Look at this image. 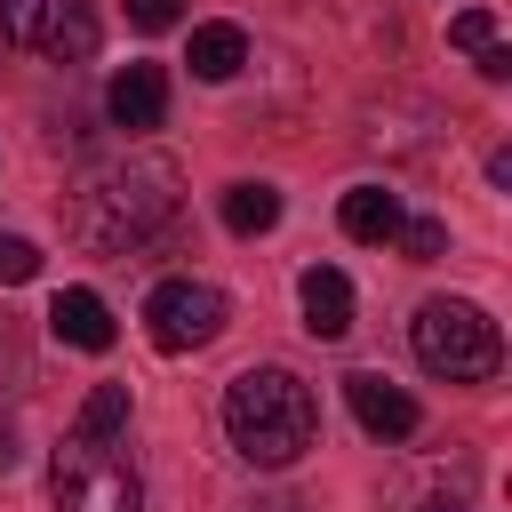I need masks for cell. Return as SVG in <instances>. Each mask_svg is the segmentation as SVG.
<instances>
[{
	"label": "cell",
	"mask_w": 512,
	"mask_h": 512,
	"mask_svg": "<svg viewBox=\"0 0 512 512\" xmlns=\"http://www.w3.org/2000/svg\"><path fill=\"white\" fill-rule=\"evenodd\" d=\"M176 208H184L176 160H168V152H120V160H104V168H88V176L72 184L64 224H72V240L96 248V256H136L144 240H160V232L176 224Z\"/></svg>",
	"instance_id": "cell-1"
},
{
	"label": "cell",
	"mask_w": 512,
	"mask_h": 512,
	"mask_svg": "<svg viewBox=\"0 0 512 512\" xmlns=\"http://www.w3.org/2000/svg\"><path fill=\"white\" fill-rule=\"evenodd\" d=\"M224 432H232V448L248 464L280 472L320 440V400H312V384L296 368H240L224 384Z\"/></svg>",
	"instance_id": "cell-2"
},
{
	"label": "cell",
	"mask_w": 512,
	"mask_h": 512,
	"mask_svg": "<svg viewBox=\"0 0 512 512\" xmlns=\"http://www.w3.org/2000/svg\"><path fill=\"white\" fill-rule=\"evenodd\" d=\"M408 344H416V368H424V376H448V384H488L496 360H504L496 320H488L480 304H464V296H432V304H416Z\"/></svg>",
	"instance_id": "cell-3"
},
{
	"label": "cell",
	"mask_w": 512,
	"mask_h": 512,
	"mask_svg": "<svg viewBox=\"0 0 512 512\" xmlns=\"http://www.w3.org/2000/svg\"><path fill=\"white\" fill-rule=\"evenodd\" d=\"M48 488H56V512H144V480L120 456V440L72 432L48 464Z\"/></svg>",
	"instance_id": "cell-4"
},
{
	"label": "cell",
	"mask_w": 512,
	"mask_h": 512,
	"mask_svg": "<svg viewBox=\"0 0 512 512\" xmlns=\"http://www.w3.org/2000/svg\"><path fill=\"white\" fill-rule=\"evenodd\" d=\"M0 40L32 48L48 64H88L96 56V8L88 0H0Z\"/></svg>",
	"instance_id": "cell-5"
},
{
	"label": "cell",
	"mask_w": 512,
	"mask_h": 512,
	"mask_svg": "<svg viewBox=\"0 0 512 512\" xmlns=\"http://www.w3.org/2000/svg\"><path fill=\"white\" fill-rule=\"evenodd\" d=\"M224 320H232V304H224V288H208V280H160V288L144 296V336H152L160 352H200V344L224 336Z\"/></svg>",
	"instance_id": "cell-6"
},
{
	"label": "cell",
	"mask_w": 512,
	"mask_h": 512,
	"mask_svg": "<svg viewBox=\"0 0 512 512\" xmlns=\"http://www.w3.org/2000/svg\"><path fill=\"white\" fill-rule=\"evenodd\" d=\"M104 112H112V128H128V136L160 128V112H168V72H160V64H120L112 88H104Z\"/></svg>",
	"instance_id": "cell-7"
},
{
	"label": "cell",
	"mask_w": 512,
	"mask_h": 512,
	"mask_svg": "<svg viewBox=\"0 0 512 512\" xmlns=\"http://www.w3.org/2000/svg\"><path fill=\"white\" fill-rule=\"evenodd\" d=\"M344 400H352V416H360V432H376V440H408L416 432V400L400 392V384H384V376H344Z\"/></svg>",
	"instance_id": "cell-8"
},
{
	"label": "cell",
	"mask_w": 512,
	"mask_h": 512,
	"mask_svg": "<svg viewBox=\"0 0 512 512\" xmlns=\"http://www.w3.org/2000/svg\"><path fill=\"white\" fill-rule=\"evenodd\" d=\"M296 304H304V328H312L320 344H336V336L352 328V280H344L336 264H312V272L296 280Z\"/></svg>",
	"instance_id": "cell-9"
},
{
	"label": "cell",
	"mask_w": 512,
	"mask_h": 512,
	"mask_svg": "<svg viewBox=\"0 0 512 512\" xmlns=\"http://www.w3.org/2000/svg\"><path fill=\"white\" fill-rule=\"evenodd\" d=\"M48 328H56L72 352H112V312H104L96 288H64V296L48 304Z\"/></svg>",
	"instance_id": "cell-10"
},
{
	"label": "cell",
	"mask_w": 512,
	"mask_h": 512,
	"mask_svg": "<svg viewBox=\"0 0 512 512\" xmlns=\"http://www.w3.org/2000/svg\"><path fill=\"white\" fill-rule=\"evenodd\" d=\"M336 224H344L352 240H368V248H384V240H392V232H400L408 216H400V200H392L384 184H352V192L336 200Z\"/></svg>",
	"instance_id": "cell-11"
},
{
	"label": "cell",
	"mask_w": 512,
	"mask_h": 512,
	"mask_svg": "<svg viewBox=\"0 0 512 512\" xmlns=\"http://www.w3.org/2000/svg\"><path fill=\"white\" fill-rule=\"evenodd\" d=\"M200 80H232L248 64V32L240 24H192V56H184Z\"/></svg>",
	"instance_id": "cell-12"
},
{
	"label": "cell",
	"mask_w": 512,
	"mask_h": 512,
	"mask_svg": "<svg viewBox=\"0 0 512 512\" xmlns=\"http://www.w3.org/2000/svg\"><path fill=\"white\" fill-rule=\"evenodd\" d=\"M272 224H280V192H272V184H224V232L256 240V232H272Z\"/></svg>",
	"instance_id": "cell-13"
},
{
	"label": "cell",
	"mask_w": 512,
	"mask_h": 512,
	"mask_svg": "<svg viewBox=\"0 0 512 512\" xmlns=\"http://www.w3.org/2000/svg\"><path fill=\"white\" fill-rule=\"evenodd\" d=\"M72 432H88V440H120V432H128V384H96Z\"/></svg>",
	"instance_id": "cell-14"
},
{
	"label": "cell",
	"mask_w": 512,
	"mask_h": 512,
	"mask_svg": "<svg viewBox=\"0 0 512 512\" xmlns=\"http://www.w3.org/2000/svg\"><path fill=\"white\" fill-rule=\"evenodd\" d=\"M392 240H400V248H408V264H432V256H440V248H448V224H440V216H416V224H400V232H392Z\"/></svg>",
	"instance_id": "cell-15"
},
{
	"label": "cell",
	"mask_w": 512,
	"mask_h": 512,
	"mask_svg": "<svg viewBox=\"0 0 512 512\" xmlns=\"http://www.w3.org/2000/svg\"><path fill=\"white\" fill-rule=\"evenodd\" d=\"M32 272H40V248L24 232H0V288H24Z\"/></svg>",
	"instance_id": "cell-16"
},
{
	"label": "cell",
	"mask_w": 512,
	"mask_h": 512,
	"mask_svg": "<svg viewBox=\"0 0 512 512\" xmlns=\"http://www.w3.org/2000/svg\"><path fill=\"white\" fill-rule=\"evenodd\" d=\"M448 40H456V48H488V40H496V16H488V8H464V16L448 24Z\"/></svg>",
	"instance_id": "cell-17"
},
{
	"label": "cell",
	"mask_w": 512,
	"mask_h": 512,
	"mask_svg": "<svg viewBox=\"0 0 512 512\" xmlns=\"http://www.w3.org/2000/svg\"><path fill=\"white\" fill-rule=\"evenodd\" d=\"M176 16H184V0H128V24L136 32H168Z\"/></svg>",
	"instance_id": "cell-18"
},
{
	"label": "cell",
	"mask_w": 512,
	"mask_h": 512,
	"mask_svg": "<svg viewBox=\"0 0 512 512\" xmlns=\"http://www.w3.org/2000/svg\"><path fill=\"white\" fill-rule=\"evenodd\" d=\"M480 56V80H512V48L504 40H488V48H472Z\"/></svg>",
	"instance_id": "cell-19"
},
{
	"label": "cell",
	"mask_w": 512,
	"mask_h": 512,
	"mask_svg": "<svg viewBox=\"0 0 512 512\" xmlns=\"http://www.w3.org/2000/svg\"><path fill=\"white\" fill-rule=\"evenodd\" d=\"M8 464H16V432L0 424V472H8Z\"/></svg>",
	"instance_id": "cell-20"
},
{
	"label": "cell",
	"mask_w": 512,
	"mask_h": 512,
	"mask_svg": "<svg viewBox=\"0 0 512 512\" xmlns=\"http://www.w3.org/2000/svg\"><path fill=\"white\" fill-rule=\"evenodd\" d=\"M424 512H456V504H424Z\"/></svg>",
	"instance_id": "cell-21"
},
{
	"label": "cell",
	"mask_w": 512,
	"mask_h": 512,
	"mask_svg": "<svg viewBox=\"0 0 512 512\" xmlns=\"http://www.w3.org/2000/svg\"><path fill=\"white\" fill-rule=\"evenodd\" d=\"M0 48H8V40H0Z\"/></svg>",
	"instance_id": "cell-22"
}]
</instances>
